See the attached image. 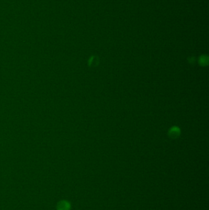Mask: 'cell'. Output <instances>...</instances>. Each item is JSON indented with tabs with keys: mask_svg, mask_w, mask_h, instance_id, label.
<instances>
[{
	"mask_svg": "<svg viewBox=\"0 0 209 210\" xmlns=\"http://www.w3.org/2000/svg\"><path fill=\"white\" fill-rule=\"evenodd\" d=\"M208 58L207 55H201L199 57V63L201 66H206L208 64Z\"/></svg>",
	"mask_w": 209,
	"mask_h": 210,
	"instance_id": "3957f363",
	"label": "cell"
},
{
	"mask_svg": "<svg viewBox=\"0 0 209 210\" xmlns=\"http://www.w3.org/2000/svg\"><path fill=\"white\" fill-rule=\"evenodd\" d=\"M180 134V130L177 127H172L171 129H169V135L172 138H177Z\"/></svg>",
	"mask_w": 209,
	"mask_h": 210,
	"instance_id": "6da1fadb",
	"label": "cell"
},
{
	"mask_svg": "<svg viewBox=\"0 0 209 210\" xmlns=\"http://www.w3.org/2000/svg\"><path fill=\"white\" fill-rule=\"evenodd\" d=\"M89 62L90 63V65L96 66V65H98V62H99V60H98V58L97 57L93 56V57H92L91 59H90Z\"/></svg>",
	"mask_w": 209,
	"mask_h": 210,
	"instance_id": "277c9868",
	"label": "cell"
},
{
	"mask_svg": "<svg viewBox=\"0 0 209 210\" xmlns=\"http://www.w3.org/2000/svg\"><path fill=\"white\" fill-rule=\"evenodd\" d=\"M58 210H69L70 208V204L66 201L60 202L57 206Z\"/></svg>",
	"mask_w": 209,
	"mask_h": 210,
	"instance_id": "7a4b0ae2",
	"label": "cell"
}]
</instances>
